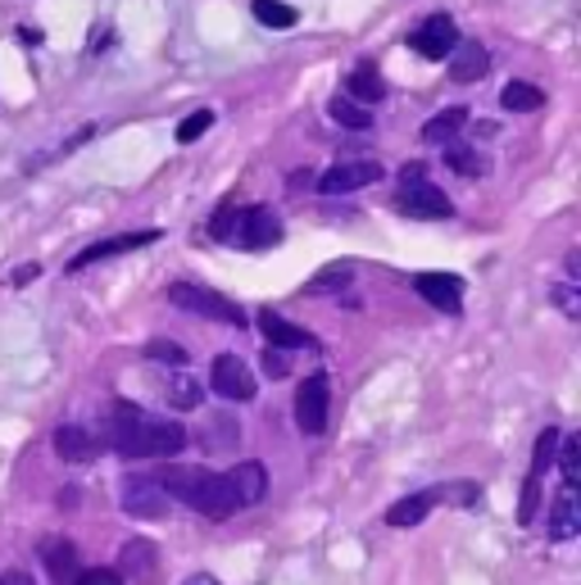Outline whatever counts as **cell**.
Returning a JSON list of instances; mask_svg holds the SVG:
<instances>
[{
    "mask_svg": "<svg viewBox=\"0 0 581 585\" xmlns=\"http://www.w3.org/2000/svg\"><path fill=\"white\" fill-rule=\"evenodd\" d=\"M160 486H164V495L168 499H182L187 508H195V513H205L210 522H227L237 513V495H232V486H227V476H218V472H205V468H168L164 476H160Z\"/></svg>",
    "mask_w": 581,
    "mask_h": 585,
    "instance_id": "6da1fadb",
    "label": "cell"
},
{
    "mask_svg": "<svg viewBox=\"0 0 581 585\" xmlns=\"http://www.w3.org/2000/svg\"><path fill=\"white\" fill-rule=\"evenodd\" d=\"M168 300L178 304V309L200 314V318H214V322H232V327H245V322H250L241 304H232V300L218 295V291L195 287V282H173V287H168Z\"/></svg>",
    "mask_w": 581,
    "mask_h": 585,
    "instance_id": "7a4b0ae2",
    "label": "cell"
},
{
    "mask_svg": "<svg viewBox=\"0 0 581 585\" xmlns=\"http://www.w3.org/2000/svg\"><path fill=\"white\" fill-rule=\"evenodd\" d=\"M327 409H332V386H327V372H314L300 381L295 391V422L305 436H323L327 431Z\"/></svg>",
    "mask_w": 581,
    "mask_h": 585,
    "instance_id": "3957f363",
    "label": "cell"
},
{
    "mask_svg": "<svg viewBox=\"0 0 581 585\" xmlns=\"http://www.w3.org/2000/svg\"><path fill=\"white\" fill-rule=\"evenodd\" d=\"M227 241H232L237 250H268L282 241V222H277L273 209H237L232 214V232H227Z\"/></svg>",
    "mask_w": 581,
    "mask_h": 585,
    "instance_id": "277c9868",
    "label": "cell"
},
{
    "mask_svg": "<svg viewBox=\"0 0 581 585\" xmlns=\"http://www.w3.org/2000/svg\"><path fill=\"white\" fill-rule=\"evenodd\" d=\"M395 209L404 218H450L454 205H450V195L437 187V182H400V195H395Z\"/></svg>",
    "mask_w": 581,
    "mask_h": 585,
    "instance_id": "5b68a950",
    "label": "cell"
},
{
    "mask_svg": "<svg viewBox=\"0 0 581 585\" xmlns=\"http://www.w3.org/2000/svg\"><path fill=\"white\" fill-rule=\"evenodd\" d=\"M210 386L223 399L245 404V399H255V372H250L245 359H237V354H218V359L210 364Z\"/></svg>",
    "mask_w": 581,
    "mask_h": 585,
    "instance_id": "8992f818",
    "label": "cell"
},
{
    "mask_svg": "<svg viewBox=\"0 0 581 585\" xmlns=\"http://www.w3.org/2000/svg\"><path fill=\"white\" fill-rule=\"evenodd\" d=\"M372 182H382V164L372 160H341L318 177V191L323 195H345V191H364Z\"/></svg>",
    "mask_w": 581,
    "mask_h": 585,
    "instance_id": "52a82bcc",
    "label": "cell"
},
{
    "mask_svg": "<svg viewBox=\"0 0 581 585\" xmlns=\"http://www.w3.org/2000/svg\"><path fill=\"white\" fill-rule=\"evenodd\" d=\"M182 445H187L182 422L146 418L141 422V441H137V459H173V454H182Z\"/></svg>",
    "mask_w": 581,
    "mask_h": 585,
    "instance_id": "ba28073f",
    "label": "cell"
},
{
    "mask_svg": "<svg viewBox=\"0 0 581 585\" xmlns=\"http://www.w3.org/2000/svg\"><path fill=\"white\" fill-rule=\"evenodd\" d=\"M409 46L418 50L422 60H445L454 46H459V28H454V18L450 14H432L422 23V28L409 33Z\"/></svg>",
    "mask_w": 581,
    "mask_h": 585,
    "instance_id": "9c48e42d",
    "label": "cell"
},
{
    "mask_svg": "<svg viewBox=\"0 0 581 585\" xmlns=\"http://www.w3.org/2000/svg\"><path fill=\"white\" fill-rule=\"evenodd\" d=\"M123 508H128L132 518H164L168 495L160 481H150V476H123Z\"/></svg>",
    "mask_w": 581,
    "mask_h": 585,
    "instance_id": "30bf717a",
    "label": "cell"
},
{
    "mask_svg": "<svg viewBox=\"0 0 581 585\" xmlns=\"http://www.w3.org/2000/svg\"><path fill=\"white\" fill-rule=\"evenodd\" d=\"M141 422H146V414H137V404H128V399H118L114 409H110V418H105V431H110V445L118 449V454H128V459H137V441H141Z\"/></svg>",
    "mask_w": 581,
    "mask_h": 585,
    "instance_id": "8fae6325",
    "label": "cell"
},
{
    "mask_svg": "<svg viewBox=\"0 0 581 585\" xmlns=\"http://www.w3.org/2000/svg\"><path fill=\"white\" fill-rule=\"evenodd\" d=\"M414 291H418L427 304L445 309V314H459V304H464V282H459L454 272H418V277H414Z\"/></svg>",
    "mask_w": 581,
    "mask_h": 585,
    "instance_id": "7c38bea8",
    "label": "cell"
},
{
    "mask_svg": "<svg viewBox=\"0 0 581 585\" xmlns=\"http://www.w3.org/2000/svg\"><path fill=\"white\" fill-rule=\"evenodd\" d=\"M260 332H264V341H268L273 349H318L314 332L295 327L291 318H282L277 309H264V314H260Z\"/></svg>",
    "mask_w": 581,
    "mask_h": 585,
    "instance_id": "4fadbf2b",
    "label": "cell"
},
{
    "mask_svg": "<svg viewBox=\"0 0 581 585\" xmlns=\"http://www.w3.org/2000/svg\"><path fill=\"white\" fill-rule=\"evenodd\" d=\"M150 241H160V232H128V237H110V241H96L87 245L83 254H73L68 259V272H78V268H91L100 259H114V254H128V250H141Z\"/></svg>",
    "mask_w": 581,
    "mask_h": 585,
    "instance_id": "5bb4252c",
    "label": "cell"
},
{
    "mask_svg": "<svg viewBox=\"0 0 581 585\" xmlns=\"http://www.w3.org/2000/svg\"><path fill=\"white\" fill-rule=\"evenodd\" d=\"M581 531V495H577V486H564L559 491V499H554V508H550V541H572Z\"/></svg>",
    "mask_w": 581,
    "mask_h": 585,
    "instance_id": "9a60e30c",
    "label": "cell"
},
{
    "mask_svg": "<svg viewBox=\"0 0 581 585\" xmlns=\"http://www.w3.org/2000/svg\"><path fill=\"white\" fill-rule=\"evenodd\" d=\"M227 486H232L237 504H260L268 495V468L255 463V459H245V463H237L232 472H227Z\"/></svg>",
    "mask_w": 581,
    "mask_h": 585,
    "instance_id": "2e32d148",
    "label": "cell"
},
{
    "mask_svg": "<svg viewBox=\"0 0 581 585\" xmlns=\"http://www.w3.org/2000/svg\"><path fill=\"white\" fill-rule=\"evenodd\" d=\"M445 60H450V78H454V82H477V78H487V73H491L487 46H477V41L454 46Z\"/></svg>",
    "mask_w": 581,
    "mask_h": 585,
    "instance_id": "e0dca14e",
    "label": "cell"
},
{
    "mask_svg": "<svg viewBox=\"0 0 581 585\" xmlns=\"http://www.w3.org/2000/svg\"><path fill=\"white\" fill-rule=\"evenodd\" d=\"M441 504V491H418V495H404V499H395L391 508H387V522L391 526H418V522H427V513Z\"/></svg>",
    "mask_w": 581,
    "mask_h": 585,
    "instance_id": "ac0fdd59",
    "label": "cell"
},
{
    "mask_svg": "<svg viewBox=\"0 0 581 585\" xmlns=\"http://www.w3.org/2000/svg\"><path fill=\"white\" fill-rule=\"evenodd\" d=\"M41 554H46L50 581H55V585H73V576H78V545H73V541H46Z\"/></svg>",
    "mask_w": 581,
    "mask_h": 585,
    "instance_id": "d6986e66",
    "label": "cell"
},
{
    "mask_svg": "<svg viewBox=\"0 0 581 585\" xmlns=\"http://www.w3.org/2000/svg\"><path fill=\"white\" fill-rule=\"evenodd\" d=\"M464 127H468V110H459V105H454V110H441L437 118H427V123H422V141L445 145V141L459 137Z\"/></svg>",
    "mask_w": 581,
    "mask_h": 585,
    "instance_id": "ffe728a7",
    "label": "cell"
},
{
    "mask_svg": "<svg viewBox=\"0 0 581 585\" xmlns=\"http://www.w3.org/2000/svg\"><path fill=\"white\" fill-rule=\"evenodd\" d=\"M350 100H359V105H377V100L387 96V82L382 73H377V64H359L355 73H350Z\"/></svg>",
    "mask_w": 581,
    "mask_h": 585,
    "instance_id": "44dd1931",
    "label": "cell"
},
{
    "mask_svg": "<svg viewBox=\"0 0 581 585\" xmlns=\"http://www.w3.org/2000/svg\"><path fill=\"white\" fill-rule=\"evenodd\" d=\"M55 449H60V459H68V463H87V459H96V441L87 436L83 427H60L55 431Z\"/></svg>",
    "mask_w": 581,
    "mask_h": 585,
    "instance_id": "7402d4cb",
    "label": "cell"
},
{
    "mask_svg": "<svg viewBox=\"0 0 581 585\" xmlns=\"http://www.w3.org/2000/svg\"><path fill=\"white\" fill-rule=\"evenodd\" d=\"M155 554L160 549L150 541H128V545H123V554H118V568L128 576H137V581H146L150 572H155Z\"/></svg>",
    "mask_w": 581,
    "mask_h": 585,
    "instance_id": "603a6c76",
    "label": "cell"
},
{
    "mask_svg": "<svg viewBox=\"0 0 581 585\" xmlns=\"http://www.w3.org/2000/svg\"><path fill=\"white\" fill-rule=\"evenodd\" d=\"M500 105L509 110V114H536L545 105V91L532 87V82H509V87L500 91Z\"/></svg>",
    "mask_w": 581,
    "mask_h": 585,
    "instance_id": "cb8c5ba5",
    "label": "cell"
},
{
    "mask_svg": "<svg viewBox=\"0 0 581 585\" xmlns=\"http://www.w3.org/2000/svg\"><path fill=\"white\" fill-rule=\"evenodd\" d=\"M327 114H332L341 127H350V132H368V127H372L368 105H359V100H350V96H332V100H327Z\"/></svg>",
    "mask_w": 581,
    "mask_h": 585,
    "instance_id": "d4e9b609",
    "label": "cell"
},
{
    "mask_svg": "<svg viewBox=\"0 0 581 585\" xmlns=\"http://www.w3.org/2000/svg\"><path fill=\"white\" fill-rule=\"evenodd\" d=\"M250 14H255L264 28H277V33H287L300 23V10L295 5H282V0H250Z\"/></svg>",
    "mask_w": 581,
    "mask_h": 585,
    "instance_id": "484cf974",
    "label": "cell"
},
{
    "mask_svg": "<svg viewBox=\"0 0 581 585\" xmlns=\"http://www.w3.org/2000/svg\"><path fill=\"white\" fill-rule=\"evenodd\" d=\"M168 404H173V409H195V404H200V381L195 377H187L182 368H178V377H173L168 381Z\"/></svg>",
    "mask_w": 581,
    "mask_h": 585,
    "instance_id": "4316f807",
    "label": "cell"
},
{
    "mask_svg": "<svg viewBox=\"0 0 581 585\" xmlns=\"http://www.w3.org/2000/svg\"><path fill=\"white\" fill-rule=\"evenodd\" d=\"M554 459L564 463V486H581V436H568L554 449Z\"/></svg>",
    "mask_w": 581,
    "mask_h": 585,
    "instance_id": "83f0119b",
    "label": "cell"
},
{
    "mask_svg": "<svg viewBox=\"0 0 581 585\" xmlns=\"http://www.w3.org/2000/svg\"><path fill=\"white\" fill-rule=\"evenodd\" d=\"M554 449H559V431L545 427L541 436H536V454H532V476H536V481H541V476L554 468Z\"/></svg>",
    "mask_w": 581,
    "mask_h": 585,
    "instance_id": "f1b7e54d",
    "label": "cell"
},
{
    "mask_svg": "<svg viewBox=\"0 0 581 585\" xmlns=\"http://www.w3.org/2000/svg\"><path fill=\"white\" fill-rule=\"evenodd\" d=\"M445 164L459 173V177H482L487 173V164H482V155L477 150H468V145H450V155H445Z\"/></svg>",
    "mask_w": 581,
    "mask_h": 585,
    "instance_id": "f546056e",
    "label": "cell"
},
{
    "mask_svg": "<svg viewBox=\"0 0 581 585\" xmlns=\"http://www.w3.org/2000/svg\"><path fill=\"white\" fill-rule=\"evenodd\" d=\"M146 359L173 364V368H187V349H182L178 341H146Z\"/></svg>",
    "mask_w": 581,
    "mask_h": 585,
    "instance_id": "4dcf8cb0",
    "label": "cell"
},
{
    "mask_svg": "<svg viewBox=\"0 0 581 585\" xmlns=\"http://www.w3.org/2000/svg\"><path fill=\"white\" fill-rule=\"evenodd\" d=\"M210 123H214V114H210V110H195L191 118H182V123H178V141H182V145L200 141V137L210 132Z\"/></svg>",
    "mask_w": 581,
    "mask_h": 585,
    "instance_id": "1f68e13d",
    "label": "cell"
},
{
    "mask_svg": "<svg viewBox=\"0 0 581 585\" xmlns=\"http://www.w3.org/2000/svg\"><path fill=\"white\" fill-rule=\"evenodd\" d=\"M350 277H355V272H350V264H337V268H327V272H318V277H314V282H310V291H341V287L350 282Z\"/></svg>",
    "mask_w": 581,
    "mask_h": 585,
    "instance_id": "d6a6232c",
    "label": "cell"
},
{
    "mask_svg": "<svg viewBox=\"0 0 581 585\" xmlns=\"http://www.w3.org/2000/svg\"><path fill=\"white\" fill-rule=\"evenodd\" d=\"M536 499H541V481L536 476H527V486H522V504H518V522H536Z\"/></svg>",
    "mask_w": 581,
    "mask_h": 585,
    "instance_id": "836d02e7",
    "label": "cell"
},
{
    "mask_svg": "<svg viewBox=\"0 0 581 585\" xmlns=\"http://www.w3.org/2000/svg\"><path fill=\"white\" fill-rule=\"evenodd\" d=\"M477 481H454V486H445L441 491V499H450V504H477Z\"/></svg>",
    "mask_w": 581,
    "mask_h": 585,
    "instance_id": "e575fe53",
    "label": "cell"
},
{
    "mask_svg": "<svg viewBox=\"0 0 581 585\" xmlns=\"http://www.w3.org/2000/svg\"><path fill=\"white\" fill-rule=\"evenodd\" d=\"M73 585H123V576L110 572V568H91V572H78V576H73Z\"/></svg>",
    "mask_w": 581,
    "mask_h": 585,
    "instance_id": "d590c367",
    "label": "cell"
},
{
    "mask_svg": "<svg viewBox=\"0 0 581 585\" xmlns=\"http://www.w3.org/2000/svg\"><path fill=\"white\" fill-rule=\"evenodd\" d=\"M232 214H237V205H223V209L210 218V237H214V241H227V232H232Z\"/></svg>",
    "mask_w": 581,
    "mask_h": 585,
    "instance_id": "8d00e7d4",
    "label": "cell"
},
{
    "mask_svg": "<svg viewBox=\"0 0 581 585\" xmlns=\"http://www.w3.org/2000/svg\"><path fill=\"white\" fill-rule=\"evenodd\" d=\"M264 372H268V377H287V359H282L277 349H268V354H264Z\"/></svg>",
    "mask_w": 581,
    "mask_h": 585,
    "instance_id": "74e56055",
    "label": "cell"
},
{
    "mask_svg": "<svg viewBox=\"0 0 581 585\" xmlns=\"http://www.w3.org/2000/svg\"><path fill=\"white\" fill-rule=\"evenodd\" d=\"M205 441H210V445L218 441V422H210V427H205ZM223 441H227V445L237 441V427H232V422H223Z\"/></svg>",
    "mask_w": 581,
    "mask_h": 585,
    "instance_id": "f35d334b",
    "label": "cell"
},
{
    "mask_svg": "<svg viewBox=\"0 0 581 585\" xmlns=\"http://www.w3.org/2000/svg\"><path fill=\"white\" fill-rule=\"evenodd\" d=\"M37 272H41L37 264H23V268L14 272V287H23V282H33V277H37Z\"/></svg>",
    "mask_w": 581,
    "mask_h": 585,
    "instance_id": "ab89813d",
    "label": "cell"
},
{
    "mask_svg": "<svg viewBox=\"0 0 581 585\" xmlns=\"http://www.w3.org/2000/svg\"><path fill=\"white\" fill-rule=\"evenodd\" d=\"M0 585H33V576H23V572H0Z\"/></svg>",
    "mask_w": 581,
    "mask_h": 585,
    "instance_id": "60d3db41",
    "label": "cell"
},
{
    "mask_svg": "<svg viewBox=\"0 0 581 585\" xmlns=\"http://www.w3.org/2000/svg\"><path fill=\"white\" fill-rule=\"evenodd\" d=\"M187 585H223V581H218V576H210V572H195Z\"/></svg>",
    "mask_w": 581,
    "mask_h": 585,
    "instance_id": "b9f144b4",
    "label": "cell"
}]
</instances>
